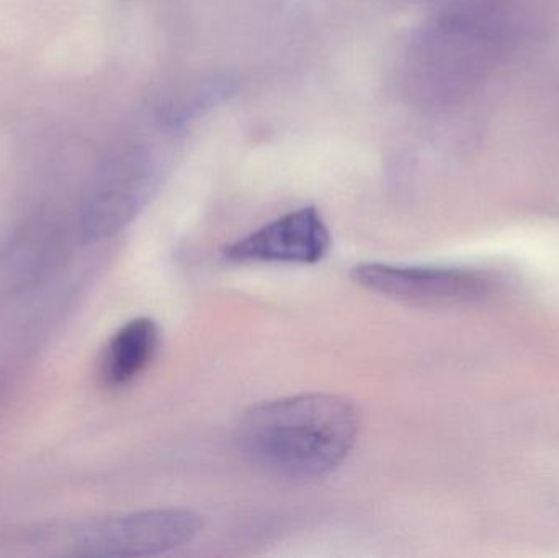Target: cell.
<instances>
[{"label":"cell","instance_id":"277c9868","mask_svg":"<svg viewBox=\"0 0 559 558\" xmlns=\"http://www.w3.org/2000/svg\"><path fill=\"white\" fill-rule=\"evenodd\" d=\"M331 233L314 206H302L226 246L233 264H318L331 251Z\"/></svg>","mask_w":559,"mask_h":558},{"label":"cell","instance_id":"5b68a950","mask_svg":"<svg viewBox=\"0 0 559 558\" xmlns=\"http://www.w3.org/2000/svg\"><path fill=\"white\" fill-rule=\"evenodd\" d=\"M159 347V328L151 318L128 321L104 347L100 379L111 389L133 383L146 372Z\"/></svg>","mask_w":559,"mask_h":558},{"label":"cell","instance_id":"3957f363","mask_svg":"<svg viewBox=\"0 0 559 558\" xmlns=\"http://www.w3.org/2000/svg\"><path fill=\"white\" fill-rule=\"evenodd\" d=\"M355 284L413 305H453L478 300L491 288L486 275L466 269L367 262L352 269Z\"/></svg>","mask_w":559,"mask_h":558},{"label":"cell","instance_id":"6da1fadb","mask_svg":"<svg viewBox=\"0 0 559 558\" xmlns=\"http://www.w3.org/2000/svg\"><path fill=\"white\" fill-rule=\"evenodd\" d=\"M360 431L357 409L331 393H301L252 406L238 426L245 458L265 474L311 482L334 474Z\"/></svg>","mask_w":559,"mask_h":558},{"label":"cell","instance_id":"7a4b0ae2","mask_svg":"<svg viewBox=\"0 0 559 558\" xmlns=\"http://www.w3.org/2000/svg\"><path fill=\"white\" fill-rule=\"evenodd\" d=\"M202 526L192 510L164 508L45 524L23 533V543L48 556L153 557L192 543Z\"/></svg>","mask_w":559,"mask_h":558}]
</instances>
